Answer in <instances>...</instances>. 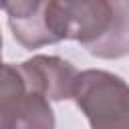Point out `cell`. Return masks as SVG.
<instances>
[{
  "instance_id": "cell-2",
  "label": "cell",
  "mask_w": 129,
  "mask_h": 129,
  "mask_svg": "<svg viewBox=\"0 0 129 129\" xmlns=\"http://www.w3.org/2000/svg\"><path fill=\"white\" fill-rule=\"evenodd\" d=\"M71 97L85 111L93 129H129L123 79L103 71H85L77 75Z\"/></svg>"
},
{
  "instance_id": "cell-3",
  "label": "cell",
  "mask_w": 129,
  "mask_h": 129,
  "mask_svg": "<svg viewBox=\"0 0 129 129\" xmlns=\"http://www.w3.org/2000/svg\"><path fill=\"white\" fill-rule=\"evenodd\" d=\"M28 89L50 99H67L73 93L77 71L56 56H34L18 67Z\"/></svg>"
},
{
  "instance_id": "cell-5",
  "label": "cell",
  "mask_w": 129,
  "mask_h": 129,
  "mask_svg": "<svg viewBox=\"0 0 129 129\" xmlns=\"http://www.w3.org/2000/svg\"><path fill=\"white\" fill-rule=\"evenodd\" d=\"M0 129H10V127H8V125H6V123H4L2 119H0Z\"/></svg>"
},
{
  "instance_id": "cell-6",
  "label": "cell",
  "mask_w": 129,
  "mask_h": 129,
  "mask_svg": "<svg viewBox=\"0 0 129 129\" xmlns=\"http://www.w3.org/2000/svg\"><path fill=\"white\" fill-rule=\"evenodd\" d=\"M0 48H2V36H0ZM0 52H2V50H0ZM0 64H2V62H0Z\"/></svg>"
},
{
  "instance_id": "cell-1",
  "label": "cell",
  "mask_w": 129,
  "mask_h": 129,
  "mask_svg": "<svg viewBox=\"0 0 129 129\" xmlns=\"http://www.w3.org/2000/svg\"><path fill=\"white\" fill-rule=\"evenodd\" d=\"M42 24L50 42L75 38L103 58L127 52L123 0H48L42 8Z\"/></svg>"
},
{
  "instance_id": "cell-4",
  "label": "cell",
  "mask_w": 129,
  "mask_h": 129,
  "mask_svg": "<svg viewBox=\"0 0 129 129\" xmlns=\"http://www.w3.org/2000/svg\"><path fill=\"white\" fill-rule=\"evenodd\" d=\"M0 119L10 129H54V117L46 97L28 89V85L0 111Z\"/></svg>"
}]
</instances>
